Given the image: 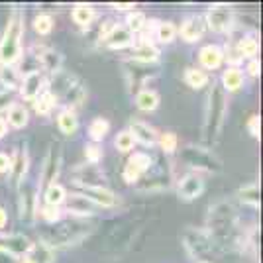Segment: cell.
Returning <instances> with one entry per match:
<instances>
[{"instance_id": "cell-47", "label": "cell", "mask_w": 263, "mask_h": 263, "mask_svg": "<svg viewBox=\"0 0 263 263\" xmlns=\"http://www.w3.org/2000/svg\"><path fill=\"white\" fill-rule=\"evenodd\" d=\"M246 128L248 132L252 134L253 138H259V132H261V120H259V116L257 114H253L248 118V124H246Z\"/></svg>"}, {"instance_id": "cell-18", "label": "cell", "mask_w": 263, "mask_h": 263, "mask_svg": "<svg viewBox=\"0 0 263 263\" xmlns=\"http://www.w3.org/2000/svg\"><path fill=\"white\" fill-rule=\"evenodd\" d=\"M128 132L132 134L134 142L142 143V145H145V147H155V145H157L159 132L155 130L154 126H149L147 122L134 118V120L130 122V128H128Z\"/></svg>"}, {"instance_id": "cell-32", "label": "cell", "mask_w": 263, "mask_h": 263, "mask_svg": "<svg viewBox=\"0 0 263 263\" xmlns=\"http://www.w3.org/2000/svg\"><path fill=\"white\" fill-rule=\"evenodd\" d=\"M22 83V73L20 69H16V65H0V85L4 87V90H16Z\"/></svg>"}, {"instance_id": "cell-25", "label": "cell", "mask_w": 263, "mask_h": 263, "mask_svg": "<svg viewBox=\"0 0 263 263\" xmlns=\"http://www.w3.org/2000/svg\"><path fill=\"white\" fill-rule=\"evenodd\" d=\"M130 61L134 63H143V65H149V63H157L159 61V49L154 44H136L132 45V53Z\"/></svg>"}, {"instance_id": "cell-8", "label": "cell", "mask_w": 263, "mask_h": 263, "mask_svg": "<svg viewBox=\"0 0 263 263\" xmlns=\"http://www.w3.org/2000/svg\"><path fill=\"white\" fill-rule=\"evenodd\" d=\"M204 22H206V30H212L214 33H230L236 26L234 8L228 4H214L206 12Z\"/></svg>"}, {"instance_id": "cell-37", "label": "cell", "mask_w": 263, "mask_h": 263, "mask_svg": "<svg viewBox=\"0 0 263 263\" xmlns=\"http://www.w3.org/2000/svg\"><path fill=\"white\" fill-rule=\"evenodd\" d=\"M238 198L240 202L252 206V209H257L259 206V200H261V193H259V185L257 183H250V185H243L238 191Z\"/></svg>"}, {"instance_id": "cell-7", "label": "cell", "mask_w": 263, "mask_h": 263, "mask_svg": "<svg viewBox=\"0 0 263 263\" xmlns=\"http://www.w3.org/2000/svg\"><path fill=\"white\" fill-rule=\"evenodd\" d=\"M61 165H63V149H61V143L51 142L49 143V149L44 157V163L40 169V181L35 183L37 191L45 189L47 185H51L57 181V177L61 173Z\"/></svg>"}, {"instance_id": "cell-4", "label": "cell", "mask_w": 263, "mask_h": 263, "mask_svg": "<svg viewBox=\"0 0 263 263\" xmlns=\"http://www.w3.org/2000/svg\"><path fill=\"white\" fill-rule=\"evenodd\" d=\"M238 226V212L234 204L228 200H218L214 202L206 216V230L212 234V238L218 241L220 246L230 238Z\"/></svg>"}, {"instance_id": "cell-9", "label": "cell", "mask_w": 263, "mask_h": 263, "mask_svg": "<svg viewBox=\"0 0 263 263\" xmlns=\"http://www.w3.org/2000/svg\"><path fill=\"white\" fill-rule=\"evenodd\" d=\"M20 197H18V214L22 222H32L37 216V209H40V191L37 185H28L24 181L20 185Z\"/></svg>"}, {"instance_id": "cell-29", "label": "cell", "mask_w": 263, "mask_h": 263, "mask_svg": "<svg viewBox=\"0 0 263 263\" xmlns=\"http://www.w3.org/2000/svg\"><path fill=\"white\" fill-rule=\"evenodd\" d=\"M57 128L59 132L67 136V138H71V136H75L79 130V118H77V112L71 108H63L59 110V114H57Z\"/></svg>"}, {"instance_id": "cell-51", "label": "cell", "mask_w": 263, "mask_h": 263, "mask_svg": "<svg viewBox=\"0 0 263 263\" xmlns=\"http://www.w3.org/2000/svg\"><path fill=\"white\" fill-rule=\"evenodd\" d=\"M12 104V92L0 90V110H6Z\"/></svg>"}, {"instance_id": "cell-36", "label": "cell", "mask_w": 263, "mask_h": 263, "mask_svg": "<svg viewBox=\"0 0 263 263\" xmlns=\"http://www.w3.org/2000/svg\"><path fill=\"white\" fill-rule=\"evenodd\" d=\"M108 132H110V122L106 118H102V116L92 118L90 124H88V138H90L92 143H100L106 138Z\"/></svg>"}, {"instance_id": "cell-35", "label": "cell", "mask_w": 263, "mask_h": 263, "mask_svg": "<svg viewBox=\"0 0 263 263\" xmlns=\"http://www.w3.org/2000/svg\"><path fill=\"white\" fill-rule=\"evenodd\" d=\"M67 189L59 183H51L44 189V202L47 206H61L67 200Z\"/></svg>"}, {"instance_id": "cell-41", "label": "cell", "mask_w": 263, "mask_h": 263, "mask_svg": "<svg viewBox=\"0 0 263 263\" xmlns=\"http://www.w3.org/2000/svg\"><path fill=\"white\" fill-rule=\"evenodd\" d=\"M128 30H130L134 35L136 33H142L145 30V26H147V16L140 10H132L128 16H126V24H124Z\"/></svg>"}, {"instance_id": "cell-24", "label": "cell", "mask_w": 263, "mask_h": 263, "mask_svg": "<svg viewBox=\"0 0 263 263\" xmlns=\"http://www.w3.org/2000/svg\"><path fill=\"white\" fill-rule=\"evenodd\" d=\"M53 259H55L53 250L40 240V241H32L28 253L24 257H20V263H53Z\"/></svg>"}, {"instance_id": "cell-45", "label": "cell", "mask_w": 263, "mask_h": 263, "mask_svg": "<svg viewBox=\"0 0 263 263\" xmlns=\"http://www.w3.org/2000/svg\"><path fill=\"white\" fill-rule=\"evenodd\" d=\"M114 145H116V149H118L120 154H128V152H132V149H134L136 142H134V138H132L130 132L122 130L120 134L114 138Z\"/></svg>"}, {"instance_id": "cell-16", "label": "cell", "mask_w": 263, "mask_h": 263, "mask_svg": "<svg viewBox=\"0 0 263 263\" xmlns=\"http://www.w3.org/2000/svg\"><path fill=\"white\" fill-rule=\"evenodd\" d=\"M206 32V22H204V16H200V14H191V16H186L183 24H181V28L177 30V33L181 35V40L186 42V44H195L198 42L202 35Z\"/></svg>"}, {"instance_id": "cell-31", "label": "cell", "mask_w": 263, "mask_h": 263, "mask_svg": "<svg viewBox=\"0 0 263 263\" xmlns=\"http://www.w3.org/2000/svg\"><path fill=\"white\" fill-rule=\"evenodd\" d=\"M71 18H73V22L77 24L79 28H90V24L95 22V18H97V12L92 8V4L81 2V4H75V6H73Z\"/></svg>"}, {"instance_id": "cell-28", "label": "cell", "mask_w": 263, "mask_h": 263, "mask_svg": "<svg viewBox=\"0 0 263 263\" xmlns=\"http://www.w3.org/2000/svg\"><path fill=\"white\" fill-rule=\"evenodd\" d=\"M236 49L241 55V59H257L259 53V40L255 33H243L240 40H236Z\"/></svg>"}, {"instance_id": "cell-34", "label": "cell", "mask_w": 263, "mask_h": 263, "mask_svg": "<svg viewBox=\"0 0 263 263\" xmlns=\"http://www.w3.org/2000/svg\"><path fill=\"white\" fill-rule=\"evenodd\" d=\"M143 63H128L126 65V79H128V85H145L147 79H152L155 75V71H145Z\"/></svg>"}, {"instance_id": "cell-43", "label": "cell", "mask_w": 263, "mask_h": 263, "mask_svg": "<svg viewBox=\"0 0 263 263\" xmlns=\"http://www.w3.org/2000/svg\"><path fill=\"white\" fill-rule=\"evenodd\" d=\"M157 145H159V149L163 154L171 155L179 149V138H177V134H173V132H163L157 138Z\"/></svg>"}, {"instance_id": "cell-48", "label": "cell", "mask_w": 263, "mask_h": 263, "mask_svg": "<svg viewBox=\"0 0 263 263\" xmlns=\"http://www.w3.org/2000/svg\"><path fill=\"white\" fill-rule=\"evenodd\" d=\"M10 165H12V157L8 154H2L0 152V175H6L10 173Z\"/></svg>"}, {"instance_id": "cell-33", "label": "cell", "mask_w": 263, "mask_h": 263, "mask_svg": "<svg viewBox=\"0 0 263 263\" xmlns=\"http://www.w3.org/2000/svg\"><path fill=\"white\" fill-rule=\"evenodd\" d=\"M183 81H185L186 87L195 88V90H200L204 88L210 83V77L206 71H202L200 67H189L183 73Z\"/></svg>"}, {"instance_id": "cell-13", "label": "cell", "mask_w": 263, "mask_h": 263, "mask_svg": "<svg viewBox=\"0 0 263 263\" xmlns=\"http://www.w3.org/2000/svg\"><path fill=\"white\" fill-rule=\"evenodd\" d=\"M79 83L77 75H73V73H69V71H57V73H53L51 75V79L45 83V90L51 95V97H55V99H63L67 92L71 90V88L75 87Z\"/></svg>"}, {"instance_id": "cell-2", "label": "cell", "mask_w": 263, "mask_h": 263, "mask_svg": "<svg viewBox=\"0 0 263 263\" xmlns=\"http://www.w3.org/2000/svg\"><path fill=\"white\" fill-rule=\"evenodd\" d=\"M90 232H92V226L87 224L85 220H61L42 232V241L45 246H49L51 250L67 248V246H77Z\"/></svg>"}, {"instance_id": "cell-38", "label": "cell", "mask_w": 263, "mask_h": 263, "mask_svg": "<svg viewBox=\"0 0 263 263\" xmlns=\"http://www.w3.org/2000/svg\"><path fill=\"white\" fill-rule=\"evenodd\" d=\"M33 104V110H35V114H40V116H49L51 112H53V108L59 104V100L55 99V97H51L47 90H44L37 99L32 102Z\"/></svg>"}, {"instance_id": "cell-10", "label": "cell", "mask_w": 263, "mask_h": 263, "mask_svg": "<svg viewBox=\"0 0 263 263\" xmlns=\"http://www.w3.org/2000/svg\"><path fill=\"white\" fill-rule=\"evenodd\" d=\"M152 167H154V157H152V155L143 154V152H136L134 155H130V159L124 165L122 179H124L128 185H136Z\"/></svg>"}, {"instance_id": "cell-50", "label": "cell", "mask_w": 263, "mask_h": 263, "mask_svg": "<svg viewBox=\"0 0 263 263\" xmlns=\"http://www.w3.org/2000/svg\"><path fill=\"white\" fill-rule=\"evenodd\" d=\"M259 59H250L248 61V67H246V71H248V75H252V77H257L259 75Z\"/></svg>"}, {"instance_id": "cell-52", "label": "cell", "mask_w": 263, "mask_h": 263, "mask_svg": "<svg viewBox=\"0 0 263 263\" xmlns=\"http://www.w3.org/2000/svg\"><path fill=\"white\" fill-rule=\"evenodd\" d=\"M0 263H20V257H16V255H12V253L0 250Z\"/></svg>"}, {"instance_id": "cell-19", "label": "cell", "mask_w": 263, "mask_h": 263, "mask_svg": "<svg viewBox=\"0 0 263 263\" xmlns=\"http://www.w3.org/2000/svg\"><path fill=\"white\" fill-rule=\"evenodd\" d=\"M100 44L108 49H126V47H132L136 44V35L124 24H116Z\"/></svg>"}, {"instance_id": "cell-56", "label": "cell", "mask_w": 263, "mask_h": 263, "mask_svg": "<svg viewBox=\"0 0 263 263\" xmlns=\"http://www.w3.org/2000/svg\"><path fill=\"white\" fill-rule=\"evenodd\" d=\"M197 263H210V261H206V259H202V261H197Z\"/></svg>"}, {"instance_id": "cell-54", "label": "cell", "mask_w": 263, "mask_h": 263, "mask_svg": "<svg viewBox=\"0 0 263 263\" xmlns=\"http://www.w3.org/2000/svg\"><path fill=\"white\" fill-rule=\"evenodd\" d=\"M6 224H8V214H6V209H4V206H0V230H2Z\"/></svg>"}, {"instance_id": "cell-17", "label": "cell", "mask_w": 263, "mask_h": 263, "mask_svg": "<svg viewBox=\"0 0 263 263\" xmlns=\"http://www.w3.org/2000/svg\"><path fill=\"white\" fill-rule=\"evenodd\" d=\"M204 193V179L198 173H189L179 181L177 195L183 202H193Z\"/></svg>"}, {"instance_id": "cell-15", "label": "cell", "mask_w": 263, "mask_h": 263, "mask_svg": "<svg viewBox=\"0 0 263 263\" xmlns=\"http://www.w3.org/2000/svg\"><path fill=\"white\" fill-rule=\"evenodd\" d=\"M104 181V171L99 165L85 163L73 169V185L75 186H99Z\"/></svg>"}, {"instance_id": "cell-21", "label": "cell", "mask_w": 263, "mask_h": 263, "mask_svg": "<svg viewBox=\"0 0 263 263\" xmlns=\"http://www.w3.org/2000/svg\"><path fill=\"white\" fill-rule=\"evenodd\" d=\"M198 63H200L202 71H216V69H220L222 63H224V51H222V47L214 44L200 47V51H198Z\"/></svg>"}, {"instance_id": "cell-20", "label": "cell", "mask_w": 263, "mask_h": 263, "mask_svg": "<svg viewBox=\"0 0 263 263\" xmlns=\"http://www.w3.org/2000/svg\"><path fill=\"white\" fill-rule=\"evenodd\" d=\"M32 241L28 240L24 234H2L0 232V250L8 252L16 257H24L30 250Z\"/></svg>"}, {"instance_id": "cell-40", "label": "cell", "mask_w": 263, "mask_h": 263, "mask_svg": "<svg viewBox=\"0 0 263 263\" xmlns=\"http://www.w3.org/2000/svg\"><path fill=\"white\" fill-rule=\"evenodd\" d=\"M63 99H65V102H67L65 108H71V110L79 108V106H81V104L87 100V87H85V85L79 81L77 85L71 88L65 97H63Z\"/></svg>"}, {"instance_id": "cell-26", "label": "cell", "mask_w": 263, "mask_h": 263, "mask_svg": "<svg viewBox=\"0 0 263 263\" xmlns=\"http://www.w3.org/2000/svg\"><path fill=\"white\" fill-rule=\"evenodd\" d=\"M28 122H30V112L28 108L20 104V102H12L10 106L6 108V124L14 128V130H22L28 126Z\"/></svg>"}, {"instance_id": "cell-23", "label": "cell", "mask_w": 263, "mask_h": 263, "mask_svg": "<svg viewBox=\"0 0 263 263\" xmlns=\"http://www.w3.org/2000/svg\"><path fill=\"white\" fill-rule=\"evenodd\" d=\"M35 59H37L40 67L44 71H47L49 75H53V73L63 69V55L51 49V47H40V51L35 53Z\"/></svg>"}, {"instance_id": "cell-5", "label": "cell", "mask_w": 263, "mask_h": 263, "mask_svg": "<svg viewBox=\"0 0 263 263\" xmlns=\"http://www.w3.org/2000/svg\"><path fill=\"white\" fill-rule=\"evenodd\" d=\"M183 246L193 259L202 261L206 255H212L218 250L220 243L212 238V234L206 228H189L183 234Z\"/></svg>"}, {"instance_id": "cell-22", "label": "cell", "mask_w": 263, "mask_h": 263, "mask_svg": "<svg viewBox=\"0 0 263 263\" xmlns=\"http://www.w3.org/2000/svg\"><path fill=\"white\" fill-rule=\"evenodd\" d=\"M65 202H67V212L79 220L90 218V216H95V212H97V206H95L90 200H87L83 195H79V193H73L71 197H67Z\"/></svg>"}, {"instance_id": "cell-42", "label": "cell", "mask_w": 263, "mask_h": 263, "mask_svg": "<svg viewBox=\"0 0 263 263\" xmlns=\"http://www.w3.org/2000/svg\"><path fill=\"white\" fill-rule=\"evenodd\" d=\"M55 28V20L51 14H47V12H42V14H37L35 18H33V30L37 35H49V33L53 32Z\"/></svg>"}, {"instance_id": "cell-12", "label": "cell", "mask_w": 263, "mask_h": 263, "mask_svg": "<svg viewBox=\"0 0 263 263\" xmlns=\"http://www.w3.org/2000/svg\"><path fill=\"white\" fill-rule=\"evenodd\" d=\"M79 195L90 200L95 206H100V209H114L118 204V197L114 191H110L108 186L99 185V186H77Z\"/></svg>"}, {"instance_id": "cell-46", "label": "cell", "mask_w": 263, "mask_h": 263, "mask_svg": "<svg viewBox=\"0 0 263 263\" xmlns=\"http://www.w3.org/2000/svg\"><path fill=\"white\" fill-rule=\"evenodd\" d=\"M102 157H104V152H102V147H100L99 143H87L85 145V159H87V163L99 165L102 161Z\"/></svg>"}, {"instance_id": "cell-39", "label": "cell", "mask_w": 263, "mask_h": 263, "mask_svg": "<svg viewBox=\"0 0 263 263\" xmlns=\"http://www.w3.org/2000/svg\"><path fill=\"white\" fill-rule=\"evenodd\" d=\"M154 37L161 44H171L177 37V28L173 22H155L154 28Z\"/></svg>"}, {"instance_id": "cell-14", "label": "cell", "mask_w": 263, "mask_h": 263, "mask_svg": "<svg viewBox=\"0 0 263 263\" xmlns=\"http://www.w3.org/2000/svg\"><path fill=\"white\" fill-rule=\"evenodd\" d=\"M45 83H47V79L44 77L42 71L26 73V75H22V83H20V87H18L20 97H22L24 100H28V102H33V100L37 99L45 90Z\"/></svg>"}, {"instance_id": "cell-11", "label": "cell", "mask_w": 263, "mask_h": 263, "mask_svg": "<svg viewBox=\"0 0 263 263\" xmlns=\"http://www.w3.org/2000/svg\"><path fill=\"white\" fill-rule=\"evenodd\" d=\"M28 169H30V154H28V145L20 143L16 147V152L12 155V165H10V185L14 189H20L26 175H28Z\"/></svg>"}, {"instance_id": "cell-1", "label": "cell", "mask_w": 263, "mask_h": 263, "mask_svg": "<svg viewBox=\"0 0 263 263\" xmlns=\"http://www.w3.org/2000/svg\"><path fill=\"white\" fill-rule=\"evenodd\" d=\"M226 114H228V95L220 87V83H212L206 97L204 120H202V140L209 147L220 140Z\"/></svg>"}, {"instance_id": "cell-44", "label": "cell", "mask_w": 263, "mask_h": 263, "mask_svg": "<svg viewBox=\"0 0 263 263\" xmlns=\"http://www.w3.org/2000/svg\"><path fill=\"white\" fill-rule=\"evenodd\" d=\"M37 214L44 218V222H47L49 226L51 224H57V222H61L63 220V210H61V206H47V204H44L42 209H37Z\"/></svg>"}, {"instance_id": "cell-55", "label": "cell", "mask_w": 263, "mask_h": 263, "mask_svg": "<svg viewBox=\"0 0 263 263\" xmlns=\"http://www.w3.org/2000/svg\"><path fill=\"white\" fill-rule=\"evenodd\" d=\"M6 134H8V124H6L4 118H0V140H2Z\"/></svg>"}, {"instance_id": "cell-6", "label": "cell", "mask_w": 263, "mask_h": 263, "mask_svg": "<svg viewBox=\"0 0 263 263\" xmlns=\"http://www.w3.org/2000/svg\"><path fill=\"white\" fill-rule=\"evenodd\" d=\"M181 161L189 165L195 171H206V173H220L222 163L209 147H197V145H185L181 149Z\"/></svg>"}, {"instance_id": "cell-49", "label": "cell", "mask_w": 263, "mask_h": 263, "mask_svg": "<svg viewBox=\"0 0 263 263\" xmlns=\"http://www.w3.org/2000/svg\"><path fill=\"white\" fill-rule=\"evenodd\" d=\"M116 24H118V22H114V20H110V18H108V20H104V24L100 26V30H99V40H100V42H102V40L108 35L110 30H112Z\"/></svg>"}, {"instance_id": "cell-27", "label": "cell", "mask_w": 263, "mask_h": 263, "mask_svg": "<svg viewBox=\"0 0 263 263\" xmlns=\"http://www.w3.org/2000/svg\"><path fill=\"white\" fill-rule=\"evenodd\" d=\"M243 71L240 67H228L224 73H222V79H220V87L224 88V92H238L241 87H243Z\"/></svg>"}, {"instance_id": "cell-3", "label": "cell", "mask_w": 263, "mask_h": 263, "mask_svg": "<svg viewBox=\"0 0 263 263\" xmlns=\"http://www.w3.org/2000/svg\"><path fill=\"white\" fill-rule=\"evenodd\" d=\"M26 26H24V12L14 8L6 22L4 33L0 37V65H16L22 57V40Z\"/></svg>"}, {"instance_id": "cell-30", "label": "cell", "mask_w": 263, "mask_h": 263, "mask_svg": "<svg viewBox=\"0 0 263 263\" xmlns=\"http://www.w3.org/2000/svg\"><path fill=\"white\" fill-rule=\"evenodd\" d=\"M159 102H161V97L154 88H140L136 92V106L142 112H154L157 110Z\"/></svg>"}, {"instance_id": "cell-53", "label": "cell", "mask_w": 263, "mask_h": 263, "mask_svg": "<svg viewBox=\"0 0 263 263\" xmlns=\"http://www.w3.org/2000/svg\"><path fill=\"white\" fill-rule=\"evenodd\" d=\"M114 10H120V12H124V10H134L136 8V4H132V2H120V4H110Z\"/></svg>"}]
</instances>
